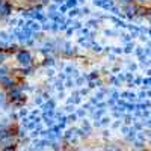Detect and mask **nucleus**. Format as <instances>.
<instances>
[{
	"instance_id": "nucleus-1",
	"label": "nucleus",
	"mask_w": 151,
	"mask_h": 151,
	"mask_svg": "<svg viewBox=\"0 0 151 151\" xmlns=\"http://www.w3.org/2000/svg\"><path fill=\"white\" fill-rule=\"evenodd\" d=\"M17 60H18V64L23 65L24 68L30 67L32 65V55L29 52H26V50H21V52L17 53Z\"/></svg>"
},
{
	"instance_id": "nucleus-2",
	"label": "nucleus",
	"mask_w": 151,
	"mask_h": 151,
	"mask_svg": "<svg viewBox=\"0 0 151 151\" xmlns=\"http://www.w3.org/2000/svg\"><path fill=\"white\" fill-rule=\"evenodd\" d=\"M145 17H147L150 21H151V8H150V9H147V12H145Z\"/></svg>"
},
{
	"instance_id": "nucleus-3",
	"label": "nucleus",
	"mask_w": 151,
	"mask_h": 151,
	"mask_svg": "<svg viewBox=\"0 0 151 151\" xmlns=\"http://www.w3.org/2000/svg\"><path fill=\"white\" fill-rule=\"evenodd\" d=\"M2 151H15V148L14 147H5Z\"/></svg>"
},
{
	"instance_id": "nucleus-4",
	"label": "nucleus",
	"mask_w": 151,
	"mask_h": 151,
	"mask_svg": "<svg viewBox=\"0 0 151 151\" xmlns=\"http://www.w3.org/2000/svg\"><path fill=\"white\" fill-rule=\"evenodd\" d=\"M109 151H121V150H118V148H112V150H109Z\"/></svg>"
}]
</instances>
